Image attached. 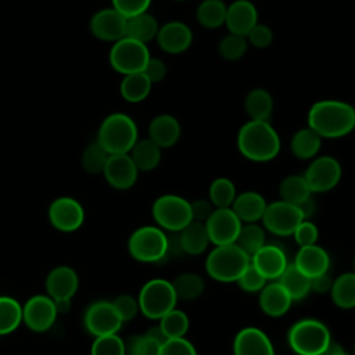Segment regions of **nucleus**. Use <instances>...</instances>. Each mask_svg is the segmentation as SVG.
<instances>
[{"instance_id":"obj_7","label":"nucleus","mask_w":355,"mask_h":355,"mask_svg":"<svg viewBox=\"0 0 355 355\" xmlns=\"http://www.w3.org/2000/svg\"><path fill=\"white\" fill-rule=\"evenodd\" d=\"M176 294L171 282L151 279L141 287L137 298L139 311L148 319H159L176 305Z\"/></svg>"},{"instance_id":"obj_30","label":"nucleus","mask_w":355,"mask_h":355,"mask_svg":"<svg viewBox=\"0 0 355 355\" xmlns=\"http://www.w3.org/2000/svg\"><path fill=\"white\" fill-rule=\"evenodd\" d=\"M244 110L250 119L268 121L273 111V98L266 89H252L245 96Z\"/></svg>"},{"instance_id":"obj_46","label":"nucleus","mask_w":355,"mask_h":355,"mask_svg":"<svg viewBox=\"0 0 355 355\" xmlns=\"http://www.w3.org/2000/svg\"><path fill=\"white\" fill-rule=\"evenodd\" d=\"M236 282L239 287L247 293H257L266 284V279L251 265V262Z\"/></svg>"},{"instance_id":"obj_54","label":"nucleus","mask_w":355,"mask_h":355,"mask_svg":"<svg viewBox=\"0 0 355 355\" xmlns=\"http://www.w3.org/2000/svg\"><path fill=\"white\" fill-rule=\"evenodd\" d=\"M331 283L333 280L330 279V276L327 275V272L324 273H320L318 276H313L309 279V287L312 291L315 293H326V291H330V287H331Z\"/></svg>"},{"instance_id":"obj_10","label":"nucleus","mask_w":355,"mask_h":355,"mask_svg":"<svg viewBox=\"0 0 355 355\" xmlns=\"http://www.w3.org/2000/svg\"><path fill=\"white\" fill-rule=\"evenodd\" d=\"M304 215L298 205L283 200L266 204L262 214V223L270 233L276 236L293 234L295 227L304 220Z\"/></svg>"},{"instance_id":"obj_14","label":"nucleus","mask_w":355,"mask_h":355,"mask_svg":"<svg viewBox=\"0 0 355 355\" xmlns=\"http://www.w3.org/2000/svg\"><path fill=\"white\" fill-rule=\"evenodd\" d=\"M49 220L54 229L71 233L78 230L85 220V211L72 197H58L49 208Z\"/></svg>"},{"instance_id":"obj_29","label":"nucleus","mask_w":355,"mask_h":355,"mask_svg":"<svg viewBox=\"0 0 355 355\" xmlns=\"http://www.w3.org/2000/svg\"><path fill=\"white\" fill-rule=\"evenodd\" d=\"M136 165L137 171L150 172L155 169L161 161V148L150 139L139 140L133 144L128 153Z\"/></svg>"},{"instance_id":"obj_6","label":"nucleus","mask_w":355,"mask_h":355,"mask_svg":"<svg viewBox=\"0 0 355 355\" xmlns=\"http://www.w3.org/2000/svg\"><path fill=\"white\" fill-rule=\"evenodd\" d=\"M128 251L139 262H158L169 252V239L161 227L141 226L130 234Z\"/></svg>"},{"instance_id":"obj_57","label":"nucleus","mask_w":355,"mask_h":355,"mask_svg":"<svg viewBox=\"0 0 355 355\" xmlns=\"http://www.w3.org/2000/svg\"><path fill=\"white\" fill-rule=\"evenodd\" d=\"M340 355H348V354H347V352H345V351H344V352H341V354H340Z\"/></svg>"},{"instance_id":"obj_11","label":"nucleus","mask_w":355,"mask_h":355,"mask_svg":"<svg viewBox=\"0 0 355 355\" xmlns=\"http://www.w3.org/2000/svg\"><path fill=\"white\" fill-rule=\"evenodd\" d=\"M302 176L311 193H323L337 186L341 179V166L336 158L323 155L315 158Z\"/></svg>"},{"instance_id":"obj_22","label":"nucleus","mask_w":355,"mask_h":355,"mask_svg":"<svg viewBox=\"0 0 355 355\" xmlns=\"http://www.w3.org/2000/svg\"><path fill=\"white\" fill-rule=\"evenodd\" d=\"M79 287V277L69 266H57L46 277V291L51 300L72 298Z\"/></svg>"},{"instance_id":"obj_20","label":"nucleus","mask_w":355,"mask_h":355,"mask_svg":"<svg viewBox=\"0 0 355 355\" xmlns=\"http://www.w3.org/2000/svg\"><path fill=\"white\" fill-rule=\"evenodd\" d=\"M234 355H275L269 337L258 327L241 329L233 341Z\"/></svg>"},{"instance_id":"obj_19","label":"nucleus","mask_w":355,"mask_h":355,"mask_svg":"<svg viewBox=\"0 0 355 355\" xmlns=\"http://www.w3.org/2000/svg\"><path fill=\"white\" fill-rule=\"evenodd\" d=\"M155 39L162 51L169 54H180L190 47L193 33L184 22L171 21L158 28Z\"/></svg>"},{"instance_id":"obj_24","label":"nucleus","mask_w":355,"mask_h":355,"mask_svg":"<svg viewBox=\"0 0 355 355\" xmlns=\"http://www.w3.org/2000/svg\"><path fill=\"white\" fill-rule=\"evenodd\" d=\"M293 300L279 282L265 284L259 290V306L270 318L283 316L291 306Z\"/></svg>"},{"instance_id":"obj_33","label":"nucleus","mask_w":355,"mask_h":355,"mask_svg":"<svg viewBox=\"0 0 355 355\" xmlns=\"http://www.w3.org/2000/svg\"><path fill=\"white\" fill-rule=\"evenodd\" d=\"M277 279L293 301L302 300L311 290L309 277L298 270L293 263H288Z\"/></svg>"},{"instance_id":"obj_38","label":"nucleus","mask_w":355,"mask_h":355,"mask_svg":"<svg viewBox=\"0 0 355 355\" xmlns=\"http://www.w3.org/2000/svg\"><path fill=\"white\" fill-rule=\"evenodd\" d=\"M171 283L173 286L178 300L190 301L198 298L204 291V280L200 275L194 272L182 273Z\"/></svg>"},{"instance_id":"obj_37","label":"nucleus","mask_w":355,"mask_h":355,"mask_svg":"<svg viewBox=\"0 0 355 355\" xmlns=\"http://www.w3.org/2000/svg\"><path fill=\"white\" fill-rule=\"evenodd\" d=\"M22 322V306L8 295H0V336L14 331Z\"/></svg>"},{"instance_id":"obj_17","label":"nucleus","mask_w":355,"mask_h":355,"mask_svg":"<svg viewBox=\"0 0 355 355\" xmlns=\"http://www.w3.org/2000/svg\"><path fill=\"white\" fill-rule=\"evenodd\" d=\"M90 32L94 37L104 42H116L125 36L126 17L115 8L98 10L90 19Z\"/></svg>"},{"instance_id":"obj_55","label":"nucleus","mask_w":355,"mask_h":355,"mask_svg":"<svg viewBox=\"0 0 355 355\" xmlns=\"http://www.w3.org/2000/svg\"><path fill=\"white\" fill-rule=\"evenodd\" d=\"M53 301L57 313H67L71 309V298H58Z\"/></svg>"},{"instance_id":"obj_4","label":"nucleus","mask_w":355,"mask_h":355,"mask_svg":"<svg viewBox=\"0 0 355 355\" xmlns=\"http://www.w3.org/2000/svg\"><path fill=\"white\" fill-rule=\"evenodd\" d=\"M250 265V257L234 243L215 245L205 259L207 273L216 282L232 283Z\"/></svg>"},{"instance_id":"obj_52","label":"nucleus","mask_w":355,"mask_h":355,"mask_svg":"<svg viewBox=\"0 0 355 355\" xmlns=\"http://www.w3.org/2000/svg\"><path fill=\"white\" fill-rule=\"evenodd\" d=\"M141 72H143V73L147 76V79L154 85V83H158V82L164 80L168 71H166V65H165V62H164L162 60L150 57V58L147 60V62H146V65H144V68H143Z\"/></svg>"},{"instance_id":"obj_13","label":"nucleus","mask_w":355,"mask_h":355,"mask_svg":"<svg viewBox=\"0 0 355 355\" xmlns=\"http://www.w3.org/2000/svg\"><path fill=\"white\" fill-rule=\"evenodd\" d=\"M83 323L86 330L94 337L114 334L122 326V319L110 301H96L85 312Z\"/></svg>"},{"instance_id":"obj_15","label":"nucleus","mask_w":355,"mask_h":355,"mask_svg":"<svg viewBox=\"0 0 355 355\" xmlns=\"http://www.w3.org/2000/svg\"><path fill=\"white\" fill-rule=\"evenodd\" d=\"M57 315L54 301L43 294L31 297L22 306V322L36 333L47 331L54 324Z\"/></svg>"},{"instance_id":"obj_12","label":"nucleus","mask_w":355,"mask_h":355,"mask_svg":"<svg viewBox=\"0 0 355 355\" xmlns=\"http://www.w3.org/2000/svg\"><path fill=\"white\" fill-rule=\"evenodd\" d=\"M241 225L243 223L230 207L214 208L208 219L204 222L208 239L215 245L234 243Z\"/></svg>"},{"instance_id":"obj_5","label":"nucleus","mask_w":355,"mask_h":355,"mask_svg":"<svg viewBox=\"0 0 355 355\" xmlns=\"http://www.w3.org/2000/svg\"><path fill=\"white\" fill-rule=\"evenodd\" d=\"M330 340L329 329L316 319L298 320L287 334L290 348L298 355H320Z\"/></svg>"},{"instance_id":"obj_53","label":"nucleus","mask_w":355,"mask_h":355,"mask_svg":"<svg viewBox=\"0 0 355 355\" xmlns=\"http://www.w3.org/2000/svg\"><path fill=\"white\" fill-rule=\"evenodd\" d=\"M190 211L193 220L204 223L214 211V205L208 200H196L190 202Z\"/></svg>"},{"instance_id":"obj_51","label":"nucleus","mask_w":355,"mask_h":355,"mask_svg":"<svg viewBox=\"0 0 355 355\" xmlns=\"http://www.w3.org/2000/svg\"><path fill=\"white\" fill-rule=\"evenodd\" d=\"M112 8L123 17H132L148 10L151 0H111Z\"/></svg>"},{"instance_id":"obj_56","label":"nucleus","mask_w":355,"mask_h":355,"mask_svg":"<svg viewBox=\"0 0 355 355\" xmlns=\"http://www.w3.org/2000/svg\"><path fill=\"white\" fill-rule=\"evenodd\" d=\"M146 334H147L148 337H151L153 340L158 341L159 344H162V343L166 340V337H165V334L162 333V330H161L159 326H153V327H150V329L146 331Z\"/></svg>"},{"instance_id":"obj_41","label":"nucleus","mask_w":355,"mask_h":355,"mask_svg":"<svg viewBox=\"0 0 355 355\" xmlns=\"http://www.w3.org/2000/svg\"><path fill=\"white\" fill-rule=\"evenodd\" d=\"M209 201L215 208H227L232 205L236 194V187L233 182L227 178L215 179L208 190Z\"/></svg>"},{"instance_id":"obj_43","label":"nucleus","mask_w":355,"mask_h":355,"mask_svg":"<svg viewBox=\"0 0 355 355\" xmlns=\"http://www.w3.org/2000/svg\"><path fill=\"white\" fill-rule=\"evenodd\" d=\"M247 47H248V42H247L245 36L229 33L225 37H222V40L219 42L218 51L223 60L236 61V60H240L245 54Z\"/></svg>"},{"instance_id":"obj_49","label":"nucleus","mask_w":355,"mask_h":355,"mask_svg":"<svg viewBox=\"0 0 355 355\" xmlns=\"http://www.w3.org/2000/svg\"><path fill=\"white\" fill-rule=\"evenodd\" d=\"M112 305L115 308V311L118 312L119 318L122 319V322H128L132 320L137 312H139V304L137 300L133 298L129 294H121L118 295L114 301Z\"/></svg>"},{"instance_id":"obj_8","label":"nucleus","mask_w":355,"mask_h":355,"mask_svg":"<svg viewBox=\"0 0 355 355\" xmlns=\"http://www.w3.org/2000/svg\"><path fill=\"white\" fill-rule=\"evenodd\" d=\"M151 214L155 223L162 230L169 232H180L193 220L190 202L176 194H164L158 197L153 204Z\"/></svg>"},{"instance_id":"obj_36","label":"nucleus","mask_w":355,"mask_h":355,"mask_svg":"<svg viewBox=\"0 0 355 355\" xmlns=\"http://www.w3.org/2000/svg\"><path fill=\"white\" fill-rule=\"evenodd\" d=\"M279 194L280 200L294 205H300L302 201L311 197V190L304 176L290 175L282 180L279 186Z\"/></svg>"},{"instance_id":"obj_34","label":"nucleus","mask_w":355,"mask_h":355,"mask_svg":"<svg viewBox=\"0 0 355 355\" xmlns=\"http://www.w3.org/2000/svg\"><path fill=\"white\" fill-rule=\"evenodd\" d=\"M333 302L341 309H352L355 306V275L347 272L340 275L330 287Z\"/></svg>"},{"instance_id":"obj_21","label":"nucleus","mask_w":355,"mask_h":355,"mask_svg":"<svg viewBox=\"0 0 355 355\" xmlns=\"http://www.w3.org/2000/svg\"><path fill=\"white\" fill-rule=\"evenodd\" d=\"M255 24H258V11L250 0H236L226 7L225 25L230 33L245 36Z\"/></svg>"},{"instance_id":"obj_42","label":"nucleus","mask_w":355,"mask_h":355,"mask_svg":"<svg viewBox=\"0 0 355 355\" xmlns=\"http://www.w3.org/2000/svg\"><path fill=\"white\" fill-rule=\"evenodd\" d=\"M108 153L97 143H92L89 144L82 154V166L83 169L90 173V175H97V173H103V169L105 166L107 158H108Z\"/></svg>"},{"instance_id":"obj_1","label":"nucleus","mask_w":355,"mask_h":355,"mask_svg":"<svg viewBox=\"0 0 355 355\" xmlns=\"http://www.w3.org/2000/svg\"><path fill=\"white\" fill-rule=\"evenodd\" d=\"M355 126V110L340 100H320L308 111V128L322 139H337L348 135Z\"/></svg>"},{"instance_id":"obj_28","label":"nucleus","mask_w":355,"mask_h":355,"mask_svg":"<svg viewBox=\"0 0 355 355\" xmlns=\"http://www.w3.org/2000/svg\"><path fill=\"white\" fill-rule=\"evenodd\" d=\"M158 21L147 11L128 17L125 26V36L147 44L155 39L158 32Z\"/></svg>"},{"instance_id":"obj_44","label":"nucleus","mask_w":355,"mask_h":355,"mask_svg":"<svg viewBox=\"0 0 355 355\" xmlns=\"http://www.w3.org/2000/svg\"><path fill=\"white\" fill-rule=\"evenodd\" d=\"M90 355H126L125 341L116 333L98 336L92 344Z\"/></svg>"},{"instance_id":"obj_16","label":"nucleus","mask_w":355,"mask_h":355,"mask_svg":"<svg viewBox=\"0 0 355 355\" xmlns=\"http://www.w3.org/2000/svg\"><path fill=\"white\" fill-rule=\"evenodd\" d=\"M103 175L111 187L128 190L136 183L139 171L128 153L110 154L103 169Z\"/></svg>"},{"instance_id":"obj_3","label":"nucleus","mask_w":355,"mask_h":355,"mask_svg":"<svg viewBox=\"0 0 355 355\" xmlns=\"http://www.w3.org/2000/svg\"><path fill=\"white\" fill-rule=\"evenodd\" d=\"M136 122L126 114L114 112L104 118L97 132V143L108 154H126L137 141Z\"/></svg>"},{"instance_id":"obj_39","label":"nucleus","mask_w":355,"mask_h":355,"mask_svg":"<svg viewBox=\"0 0 355 355\" xmlns=\"http://www.w3.org/2000/svg\"><path fill=\"white\" fill-rule=\"evenodd\" d=\"M234 244H237L248 257H251L265 244L263 227L255 223H247L244 226L241 225L239 234L234 240Z\"/></svg>"},{"instance_id":"obj_25","label":"nucleus","mask_w":355,"mask_h":355,"mask_svg":"<svg viewBox=\"0 0 355 355\" xmlns=\"http://www.w3.org/2000/svg\"><path fill=\"white\" fill-rule=\"evenodd\" d=\"M180 123L175 116L169 114H161L150 122L148 139L154 141L159 148H168L176 144L180 137Z\"/></svg>"},{"instance_id":"obj_48","label":"nucleus","mask_w":355,"mask_h":355,"mask_svg":"<svg viewBox=\"0 0 355 355\" xmlns=\"http://www.w3.org/2000/svg\"><path fill=\"white\" fill-rule=\"evenodd\" d=\"M245 39L250 44L257 49H266L273 42V32L265 24H255L251 31L245 35Z\"/></svg>"},{"instance_id":"obj_35","label":"nucleus","mask_w":355,"mask_h":355,"mask_svg":"<svg viewBox=\"0 0 355 355\" xmlns=\"http://www.w3.org/2000/svg\"><path fill=\"white\" fill-rule=\"evenodd\" d=\"M226 4L222 0H204L196 11L197 22L207 29H216L225 24Z\"/></svg>"},{"instance_id":"obj_9","label":"nucleus","mask_w":355,"mask_h":355,"mask_svg":"<svg viewBox=\"0 0 355 355\" xmlns=\"http://www.w3.org/2000/svg\"><path fill=\"white\" fill-rule=\"evenodd\" d=\"M148 58L150 51L147 44L128 36L114 42L108 57L111 68L122 75L141 72Z\"/></svg>"},{"instance_id":"obj_18","label":"nucleus","mask_w":355,"mask_h":355,"mask_svg":"<svg viewBox=\"0 0 355 355\" xmlns=\"http://www.w3.org/2000/svg\"><path fill=\"white\" fill-rule=\"evenodd\" d=\"M251 265L266 279H277L288 265L286 252L275 244H263L250 257Z\"/></svg>"},{"instance_id":"obj_50","label":"nucleus","mask_w":355,"mask_h":355,"mask_svg":"<svg viewBox=\"0 0 355 355\" xmlns=\"http://www.w3.org/2000/svg\"><path fill=\"white\" fill-rule=\"evenodd\" d=\"M295 243L300 247H305V245H311V244H316L318 240V227L315 226V223L304 219L294 230L293 233Z\"/></svg>"},{"instance_id":"obj_58","label":"nucleus","mask_w":355,"mask_h":355,"mask_svg":"<svg viewBox=\"0 0 355 355\" xmlns=\"http://www.w3.org/2000/svg\"><path fill=\"white\" fill-rule=\"evenodd\" d=\"M178 1H183V0H178Z\"/></svg>"},{"instance_id":"obj_23","label":"nucleus","mask_w":355,"mask_h":355,"mask_svg":"<svg viewBox=\"0 0 355 355\" xmlns=\"http://www.w3.org/2000/svg\"><path fill=\"white\" fill-rule=\"evenodd\" d=\"M293 265L309 279L329 270L330 258L324 248L316 244L300 247Z\"/></svg>"},{"instance_id":"obj_27","label":"nucleus","mask_w":355,"mask_h":355,"mask_svg":"<svg viewBox=\"0 0 355 355\" xmlns=\"http://www.w3.org/2000/svg\"><path fill=\"white\" fill-rule=\"evenodd\" d=\"M180 250L189 255H198L204 252L209 244V239L202 222L191 220L179 232Z\"/></svg>"},{"instance_id":"obj_32","label":"nucleus","mask_w":355,"mask_h":355,"mask_svg":"<svg viewBox=\"0 0 355 355\" xmlns=\"http://www.w3.org/2000/svg\"><path fill=\"white\" fill-rule=\"evenodd\" d=\"M320 144L322 137L311 128H304L294 133L291 137L290 148L294 157L300 159H311L319 153Z\"/></svg>"},{"instance_id":"obj_40","label":"nucleus","mask_w":355,"mask_h":355,"mask_svg":"<svg viewBox=\"0 0 355 355\" xmlns=\"http://www.w3.org/2000/svg\"><path fill=\"white\" fill-rule=\"evenodd\" d=\"M159 320V327L166 338H179L184 337L189 330V316L176 308H172L169 312H166Z\"/></svg>"},{"instance_id":"obj_2","label":"nucleus","mask_w":355,"mask_h":355,"mask_svg":"<svg viewBox=\"0 0 355 355\" xmlns=\"http://www.w3.org/2000/svg\"><path fill=\"white\" fill-rule=\"evenodd\" d=\"M237 148L250 161L266 162L279 154L280 137L268 121L250 119L237 133Z\"/></svg>"},{"instance_id":"obj_26","label":"nucleus","mask_w":355,"mask_h":355,"mask_svg":"<svg viewBox=\"0 0 355 355\" xmlns=\"http://www.w3.org/2000/svg\"><path fill=\"white\" fill-rule=\"evenodd\" d=\"M265 207V198L255 191H244L236 196L230 205L241 223H255L257 220H259L262 218Z\"/></svg>"},{"instance_id":"obj_45","label":"nucleus","mask_w":355,"mask_h":355,"mask_svg":"<svg viewBox=\"0 0 355 355\" xmlns=\"http://www.w3.org/2000/svg\"><path fill=\"white\" fill-rule=\"evenodd\" d=\"M159 343L148 337L146 333L133 336L125 343V349L128 355H158Z\"/></svg>"},{"instance_id":"obj_31","label":"nucleus","mask_w":355,"mask_h":355,"mask_svg":"<svg viewBox=\"0 0 355 355\" xmlns=\"http://www.w3.org/2000/svg\"><path fill=\"white\" fill-rule=\"evenodd\" d=\"M151 86L153 83L147 79V76L143 72H135L123 75L119 85V92L128 103L135 104L148 97Z\"/></svg>"},{"instance_id":"obj_47","label":"nucleus","mask_w":355,"mask_h":355,"mask_svg":"<svg viewBox=\"0 0 355 355\" xmlns=\"http://www.w3.org/2000/svg\"><path fill=\"white\" fill-rule=\"evenodd\" d=\"M158 355H197L193 344L184 337L166 338L161 345Z\"/></svg>"}]
</instances>
